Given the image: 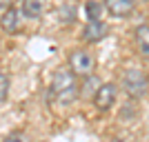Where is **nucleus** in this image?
<instances>
[{
	"label": "nucleus",
	"mask_w": 149,
	"mask_h": 142,
	"mask_svg": "<svg viewBox=\"0 0 149 142\" xmlns=\"http://www.w3.org/2000/svg\"><path fill=\"white\" fill-rule=\"evenodd\" d=\"M123 87L129 93V98H143L149 89V78L143 69H129L123 78Z\"/></svg>",
	"instance_id": "nucleus-2"
},
{
	"label": "nucleus",
	"mask_w": 149,
	"mask_h": 142,
	"mask_svg": "<svg viewBox=\"0 0 149 142\" xmlns=\"http://www.w3.org/2000/svg\"><path fill=\"white\" fill-rule=\"evenodd\" d=\"M49 98L58 105H69L78 98V82L76 76L67 69H58L49 85Z\"/></svg>",
	"instance_id": "nucleus-1"
},
{
	"label": "nucleus",
	"mask_w": 149,
	"mask_h": 142,
	"mask_svg": "<svg viewBox=\"0 0 149 142\" xmlns=\"http://www.w3.org/2000/svg\"><path fill=\"white\" fill-rule=\"evenodd\" d=\"M69 67H71V73L78 78H89L93 71V67H96V60H93V56L89 53V51L85 49H76L71 56H69Z\"/></svg>",
	"instance_id": "nucleus-3"
},
{
	"label": "nucleus",
	"mask_w": 149,
	"mask_h": 142,
	"mask_svg": "<svg viewBox=\"0 0 149 142\" xmlns=\"http://www.w3.org/2000/svg\"><path fill=\"white\" fill-rule=\"evenodd\" d=\"M47 9V0H22V13L27 18H40Z\"/></svg>",
	"instance_id": "nucleus-7"
},
{
	"label": "nucleus",
	"mask_w": 149,
	"mask_h": 142,
	"mask_svg": "<svg viewBox=\"0 0 149 142\" xmlns=\"http://www.w3.org/2000/svg\"><path fill=\"white\" fill-rule=\"evenodd\" d=\"M116 100H118V89H116V85L105 82V85H100L98 89H96L93 105H96L98 111H109V109L116 105Z\"/></svg>",
	"instance_id": "nucleus-4"
},
{
	"label": "nucleus",
	"mask_w": 149,
	"mask_h": 142,
	"mask_svg": "<svg viewBox=\"0 0 149 142\" xmlns=\"http://www.w3.org/2000/svg\"><path fill=\"white\" fill-rule=\"evenodd\" d=\"M107 31L109 29H107V25L102 20H91L82 29V38H85V42H100L107 36Z\"/></svg>",
	"instance_id": "nucleus-5"
},
{
	"label": "nucleus",
	"mask_w": 149,
	"mask_h": 142,
	"mask_svg": "<svg viewBox=\"0 0 149 142\" xmlns=\"http://www.w3.org/2000/svg\"><path fill=\"white\" fill-rule=\"evenodd\" d=\"M5 142H29V140H27V136H22V133H11V136H7Z\"/></svg>",
	"instance_id": "nucleus-12"
},
{
	"label": "nucleus",
	"mask_w": 149,
	"mask_h": 142,
	"mask_svg": "<svg viewBox=\"0 0 149 142\" xmlns=\"http://www.w3.org/2000/svg\"><path fill=\"white\" fill-rule=\"evenodd\" d=\"M136 7V0H105V9L116 18H127Z\"/></svg>",
	"instance_id": "nucleus-6"
},
{
	"label": "nucleus",
	"mask_w": 149,
	"mask_h": 142,
	"mask_svg": "<svg viewBox=\"0 0 149 142\" xmlns=\"http://www.w3.org/2000/svg\"><path fill=\"white\" fill-rule=\"evenodd\" d=\"M16 2H18V0H0V7H2V9H11Z\"/></svg>",
	"instance_id": "nucleus-13"
},
{
	"label": "nucleus",
	"mask_w": 149,
	"mask_h": 142,
	"mask_svg": "<svg viewBox=\"0 0 149 142\" xmlns=\"http://www.w3.org/2000/svg\"><path fill=\"white\" fill-rule=\"evenodd\" d=\"M136 47L140 51V56L149 60V25H140L136 29Z\"/></svg>",
	"instance_id": "nucleus-8"
},
{
	"label": "nucleus",
	"mask_w": 149,
	"mask_h": 142,
	"mask_svg": "<svg viewBox=\"0 0 149 142\" xmlns=\"http://www.w3.org/2000/svg\"><path fill=\"white\" fill-rule=\"evenodd\" d=\"M18 25H20V16L16 9H7L5 13H2V18H0V27L7 31V33H13V31H18Z\"/></svg>",
	"instance_id": "nucleus-9"
},
{
	"label": "nucleus",
	"mask_w": 149,
	"mask_h": 142,
	"mask_svg": "<svg viewBox=\"0 0 149 142\" xmlns=\"http://www.w3.org/2000/svg\"><path fill=\"white\" fill-rule=\"evenodd\" d=\"M7 96H9V78H7V73L0 71V105L7 100Z\"/></svg>",
	"instance_id": "nucleus-11"
},
{
	"label": "nucleus",
	"mask_w": 149,
	"mask_h": 142,
	"mask_svg": "<svg viewBox=\"0 0 149 142\" xmlns=\"http://www.w3.org/2000/svg\"><path fill=\"white\" fill-rule=\"evenodd\" d=\"M102 9H105V7L100 5L98 0H87V5H85V13H87L89 22H91V20H100V18H102Z\"/></svg>",
	"instance_id": "nucleus-10"
}]
</instances>
